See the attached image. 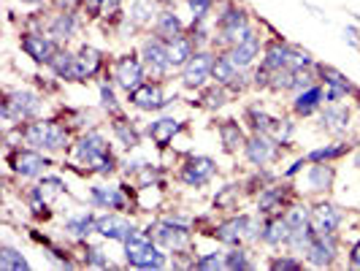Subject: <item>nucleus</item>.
Returning <instances> with one entry per match:
<instances>
[{
  "label": "nucleus",
  "instance_id": "f257e3e1",
  "mask_svg": "<svg viewBox=\"0 0 360 271\" xmlns=\"http://www.w3.org/2000/svg\"><path fill=\"white\" fill-rule=\"evenodd\" d=\"M252 22H250V14L241 8V6H233V3H228L222 11H219V17H217V27H214V44H219L225 52L236 46L238 41H244V38L252 33Z\"/></svg>",
  "mask_w": 360,
  "mask_h": 271
},
{
  "label": "nucleus",
  "instance_id": "f03ea898",
  "mask_svg": "<svg viewBox=\"0 0 360 271\" xmlns=\"http://www.w3.org/2000/svg\"><path fill=\"white\" fill-rule=\"evenodd\" d=\"M76 160L82 165H87L98 174H111L114 171V155L108 149L106 136L101 130H90L87 136L79 139L76 144Z\"/></svg>",
  "mask_w": 360,
  "mask_h": 271
},
{
  "label": "nucleus",
  "instance_id": "7ed1b4c3",
  "mask_svg": "<svg viewBox=\"0 0 360 271\" xmlns=\"http://www.w3.org/2000/svg\"><path fill=\"white\" fill-rule=\"evenodd\" d=\"M125 258L136 269H165L168 266L165 253L152 244V236L139 228H133V234L125 239Z\"/></svg>",
  "mask_w": 360,
  "mask_h": 271
},
{
  "label": "nucleus",
  "instance_id": "20e7f679",
  "mask_svg": "<svg viewBox=\"0 0 360 271\" xmlns=\"http://www.w3.org/2000/svg\"><path fill=\"white\" fill-rule=\"evenodd\" d=\"M19 139L33 149L41 152H57V149H65L68 146V130L60 125V122H46V120H36L30 125L19 127Z\"/></svg>",
  "mask_w": 360,
  "mask_h": 271
},
{
  "label": "nucleus",
  "instance_id": "39448f33",
  "mask_svg": "<svg viewBox=\"0 0 360 271\" xmlns=\"http://www.w3.org/2000/svg\"><path fill=\"white\" fill-rule=\"evenodd\" d=\"M41 95L33 90H14L6 95L3 101V120L11 125V122H22V120H36L41 114Z\"/></svg>",
  "mask_w": 360,
  "mask_h": 271
},
{
  "label": "nucleus",
  "instance_id": "423d86ee",
  "mask_svg": "<svg viewBox=\"0 0 360 271\" xmlns=\"http://www.w3.org/2000/svg\"><path fill=\"white\" fill-rule=\"evenodd\" d=\"M139 54H141V60H144L146 73L155 76V79H165L168 73L174 71V65H171V54H168V41L158 38L155 33L141 44Z\"/></svg>",
  "mask_w": 360,
  "mask_h": 271
},
{
  "label": "nucleus",
  "instance_id": "0eeeda50",
  "mask_svg": "<svg viewBox=\"0 0 360 271\" xmlns=\"http://www.w3.org/2000/svg\"><path fill=\"white\" fill-rule=\"evenodd\" d=\"M214 60H217L214 52H209V49H198V52L187 60V65L181 68V84H184L187 90H198V87H203V84L212 79Z\"/></svg>",
  "mask_w": 360,
  "mask_h": 271
},
{
  "label": "nucleus",
  "instance_id": "6e6552de",
  "mask_svg": "<svg viewBox=\"0 0 360 271\" xmlns=\"http://www.w3.org/2000/svg\"><path fill=\"white\" fill-rule=\"evenodd\" d=\"M149 236L168 250H184L190 244V228L181 220H158L149 228Z\"/></svg>",
  "mask_w": 360,
  "mask_h": 271
},
{
  "label": "nucleus",
  "instance_id": "1a4fd4ad",
  "mask_svg": "<svg viewBox=\"0 0 360 271\" xmlns=\"http://www.w3.org/2000/svg\"><path fill=\"white\" fill-rule=\"evenodd\" d=\"M146 76V65L141 57H133V54H125L114 63V82L120 90H125L127 95L136 90L139 84H144Z\"/></svg>",
  "mask_w": 360,
  "mask_h": 271
},
{
  "label": "nucleus",
  "instance_id": "9d476101",
  "mask_svg": "<svg viewBox=\"0 0 360 271\" xmlns=\"http://www.w3.org/2000/svg\"><path fill=\"white\" fill-rule=\"evenodd\" d=\"M57 49H60L57 41L49 33H44V30H30V33L22 36V52L27 54L30 60H36L38 65H49Z\"/></svg>",
  "mask_w": 360,
  "mask_h": 271
},
{
  "label": "nucleus",
  "instance_id": "9b49d317",
  "mask_svg": "<svg viewBox=\"0 0 360 271\" xmlns=\"http://www.w3.org/2000/svg\"><path fill=\"white\" fill-rule=\"evenodd\" d=\"M336 255H339L336 234H317L309 244L307 260L309 266H314V269H328V266H333Z\"/></svg>",
  "mask_w": 360,
  "mask_h": 271
},
{
  "label": "nucleus",
  "instance_id": "f8f14e48",
  "mask_svg": "<svg viewBox=\"0 0 360 271\" xmlns=\"http://www.w3.org/2000/svg\"><path fill=\"white\" fill-rule=\"evenodd\" d=\"M8 165H11V171L19 174V177H25V179H33V177H41V171L46 168V158L41 155V149H14L11 155H8Z\"/></svg>",
  "mask_w": 360,
  "mask_h": 271
},
{
  "label": "nucleus",
  "instance_id": "ddd939ff",
  "mask_svg": "<svg viewBox=\"0 0 360 271\" xmlns=\"http://www.w3.org/2000/svg\"><path fill=\"white\" fill-rule=\"evenodd\" d=\"M244 155L252 165L263 168L279 155V141H274L269 133H252L247 139V144H244Z\"/></svg>",
  "mask_w": 360,
  "mask_h": 271
},
{
  "label": "nucleus",
  "instance_id": "4468645a",
  "mask_svg": "<svg viewBox=\"0 0 360 271\" xmlns=\"http://www.w3.org/2000/svg\"><path fill=\"white\" fill-rule=\"evenodd\" d=\"M214 174H217V163L212 160V158L198 155V158H190V160L181 165L179 179L184 182V184H190V187H203V184L212 182Z\"/></svg>",
  "mask_w": 360,
  "mask_h": 271
},
{
  "label": "nucleus",
  "instance_id": "2eb2a0df",
  "mask_svg": "<svg viewBox=\"0 0 360 271\" xmlns=\"http://www.w3.org/2000/svg\"><path fill=\"white\" fill-rule=\"evenodd\" d=\"M130 103L139 111H160V108L168 106V98L162 92L160 82H144L130 92Z\"/></svg>",
  "mask_w": 360,
  "mask_h": 271
},
{
  "label": "nucleus",
  "instance_id": "dca6fc26",
  "mask_svg": "<svg viewBox=\"0 0 360 271\" xmlns=\"http://www.w3.org/2000/svg\"><path fill=\"white\" fill-rule=\"evenodd\" d=\"M212 79H214L217 84L228 87L231 92H238V90H244V87H247V76H244V71H241V68H236L228 54H217L214 68H212Z\"/></svg>",
  "mask_w": 360,
  "mask_h": 271
},
{
  "label": "nucleus",
  "instance_id": "f3484780",
  "mask_svg": "<svg viewBox=\"0 0 360 271\" xmlns=\"http://www.w3.org/2000/svg\"><path fill=\"white\" fill-rule=\"evenodd\" d=\"M342 209L339 206H333V203H317L314 209H311V228L317 231V234H336L339 228H342Z\"/></svg>",
  "mask_w": 360,
  "mask_h": 271
},
{
  "label": "nucleus",
  "instance_id": "a211bd4d",
  "mask_svg": "<svg viewBox=\"0 0 360 271\" xmlns=\"http://www.w3.org/2000/svg\"><path fill=\"white\" fill-rule=\"evenodd\" d=\"M225 54L231 57V63H233L236 68H241V71L250 68L255 60H257V54H260V36H257V30H252L244 41H238Z\"/></svg>",
  "mask_w": 360,
  "mask_h": 271
},
{
  "label": "nucleus",
  "instance_id": "6ab92c4d",
  "mask_svg": "<svg viewBox=\"0 0 360 271\" xmlns=\"http://www.w3.org/2000/svg\"><path fill=\"white\" fill-rule=\"evenodd\" d=\"M349 120H352V114L344 103H328L320 111V125H323V130L333 133V136H344L349 130Z\"/></svg>",
  "mask_w": 360,
  "mask_h": 271
},
{
  "label": "nucleus",
  "instance_id": "aec40b11",
  "mask_svg": "<svg viewBox=\"0 0 360 271\" xmlns=\"http://www.w3.org/2000/svg\"><path fill=\"white\" fill-rule=\"evenodd\" d=\"M101 65H103V52L90 46V44H84V46L76 52V79H73V82L92 79L95 73L101 71Z\"/></svg>",
  "mask_w": 360,
  "mask_h": 271
},
{
  "label": "nucleus",
  "instance_id": "412c9836",
  "mask_svg": "<svg viewBox=\"0 0 360 271\" xmlns=\"http://www.w3.org/2000/svg\"><path fill=\"white\" fill-rule=\"evenodd\" d=\"M95 234H101L103 239H117V241H125L127 236L133 234V225L127 222L125 217L108 212V215H103V217H98V220H95Z\"/></svg>",
  "mask_w": 360,
  "mask_h": 271
},
{
  "label": "nucleus",
  "instance_id": "4be33fe9",
  "mask_svg": "<svg viewBox=\"0 0 360 271\" xmlns=\"http://www.w3.org/2000/svg\"><path fill=\"white\" fill-rule=\"evenodd\" d=\"M290 222L285 220V215H269V220L263 222V236H260V241L263 244H269V247H282V244H288L290 239Z\"/></svg>",
  "mask_w": 360,
  "mask_h": 271
},
{
  "label": "nucleus",
  "instance_id": "5701e85b",
  "mask_svg": "<svg viewBox=\"0 0 360 271\" xmlns=\"http://www.w3.org/2000/svg\"><path fill=\"white\" fill-rule=\"evenodd\" d=\"M247 220L250 215H238V217H228L225 222H219L214 228V234L222 244H228V247H236V244H241V239H244V231H247Z\"/></svg>",
  "mask_w": 360,
  "mask_h": 271
},
{
  "label": "nucleus",
  "instance_id": "b1692460",
  "mask_svg": "<svg viewBox=\"0 0 360 271\" xmlns=\"http://www.w3.org/2000/svg\"><path fill=\"white\" fill-rule=\"evenodd\" d=\"M46 33H49L54 41H68V38H73L79 33V19H76L73 11H65V8H63L60 14H54V17L49 19Z\"/></svg>",
  "mask_w": 360,
  "mask_h": 271
},
{
  "label": "nucleus",
  "instance_id": "393cba45",
  "mask_svg": "<svg viewBox=\"0 0 360 271\" xmlns=\"http://www.w3.org/2000/svg\"><path fill=\"white\" fill-rule=\"evenodd\" d=\"M323 103H325L323 87H320V84H314V87H309V90L295 92L292 111H295V117H311L314 111H320V108H323Z\"/></svg>",
  "mask_w": 360,
  "mask_h": 271
},
{
  "label": "nucleus",
  "instance_id": "a878e982",
  "mask_svg": "<svg viewBox=\"0 0 360 271\" xmlns=\"http://www.w3.org/2000/svg\"><path fill=\"white\" fill-rule=\"evenodd\" d=\"M152 33L158 38H162V41H171V38H176L184 33V22L179 19L176 11L162 8L160 14L155 17V22H152Z\"/></svg>",
  "mask_w": 360,
  "mask_h": 271
},
{
  "label": "nucleus",
  "instance_id": "bb28decb",
  "mask_svg": "<svg viewBox=\"0 0 360 271\" xmlns=\"http://www.w3.org/2000/svg\"><path fill=\"white\" fill-rule=\"evenodd\" d=\"M333 179H336V171L328 165V163H314L307 171V187L309 193H328L333 187Z\"/></svg>",
  "mask_w": 360,
  "mask_h": 271
},
{
  "label": "nucleus",
  "instance_id": "cd10ccee",
  "mask_svg": "<svg viewBox=\"0 0 360 271\" xmlns=\"http://www.w3.org/2000/svg\"><path fill=\"white\" fill-rule=\"evenodd\" d=\"M195 52H198V49H195V38H190L187 33H181V36L168 41V54H171V65H174V68H184L187 60Z\"/></svg>",
  "mask_w": 360,
  "mask_h": 271
},
{
  "label": "nucleus",
  "instance_id": "c85d7f7f",
  "mask_svg": "<svg viewBox=\"0 0 360 271\" xmlns=\"http://www.w3.org/2000/svg\"><path fill=\"white\" fill-rule=\"evenodd\" d=\"M90 198L95 206L108 209V212H120V209H125L127 206V198L122 196L120 187H92Z\"/></svg>",
  "mask_w": 360,
  "mask_h": 271
},
{
  "label": "nucleus",
  "instance_id": "c756f323",
  "mask_svg": "<svg viewBox=\"0 0 360 271\" xmlns=\"http://www.w3.org/2000/svg\"><path fill=\"white\" fill-rule=\"evenodd\" d=\"M158 3L155 0H130L127 8V25L130 27H141V25H152L158 17Z\"/></svg>",
  "mask_w": 360,
  "mask_h": 271
},
{
  "label": "nucleus",
  "instance_id": "7c9ffc66",
  "mask_svg": "<svg viewBox=\"0 0 360 271\" xmlns=\"http://www.w3.org/2000/svg\"><path fill=\"white\" fill-rule=\"evenodd\" d=\"M317 73H320V79H323V87H330V90L342 92L344 98L358 92L349 76H344L342 71H336V68H330V65H317Z\"/></svg>",
  "mask_w": 360,
  "mask_h": 271
},
{
  "label": "nucleus",
  "instance_id": "2f4dec72",
  "mask_svg": "<svg viewBox=\"0 0 360 271\" xmlns=\"http://www.w3.org/2000/svg\"><path fill=\"white\" fill-rule=\"evenodd\" d=\"M288 198L285 187H263L260 190V198H257V212L260 215H279L282 212V203Z\"/></svg>",
  "mask_w": 360,
  "mask_h": 271
},
{
  "label": "nucleus",
  "instance_id": "473e14b6",
  "mask_svg": "<svg viewBox=\"0 0 360 271\" xmlns=\"http://www.w3.org/2000/svg\"><path fill=\"white\" fill-rule=\"evenodd\" d=\"M179 130H181V122H176V120H158V122H152V125L146 127V136L162 149V146H168L174 141V136Z\"/></svg>",
  "mask_w": 360,
  "mask_h": 271
},
{
  "label": "nucleus",
  "instance_id": "72a5a7b5",
  "mask_svg": "<svg viewBox=\"0 0 360 271\" xmlns=\"http://www.w3.org/2000/svg\"><path fill=\"white\" fill-rule=\"evenodd\" d=\"M288 54H290V44L285 41H271L266 46V54L260 60V65H266L269 71H282L288 68Z\"/></svg>",
  "mask_w": 360,
  "mask_h": 271
},
{
  "label": "nucleus",
  "instance_id": "f704fd0d",
  "mask_svg": "<svg viewBox=\"0 0 360 271\" xmlns=\"http://www.w3.org/2000/svg\"><path fill=\"white\" fill-rule=\"evenodd\" d=\"M49 68L57 79H65V82H73L76 79V54L68 52V49H57V54L52 57Z\"/></svg>",
  "mask_w": 360,
  "mask_h": 271
},
{
  "label": "nucleus",
  "instance_id": "c9c22d12",
  "mask_svg": "<svg viewBox=\"0 0 360 271\" xmlns=\"http://www.w3.org/2000/svg\"><path fill=\"white\" fill-rule=\"evenodd\" d=\"M219 141L225 146V152H238V149H244V144H247L244 130L236 125L233 120H225L219 125Z\"/></svg>",
  "mask_w": 360,
  "mask_h": 271
},
{
  "label": "nucleus",
  "instance_id": "e433bc0d",
  "mask_svg": "<svg viewBox=\"0 0 360 271\" xmlns=\"http://www.w3.org/2000/svg\"><path fill=\"white\" fill-rule=\"evenodd\" d=\"M111 133L117 136V141L125 146V149H136V146L141 144V133L133 127V122H127L125 117H117V120H114Z\"/></svg>",
  "mask_w": 360,
  "mask_h": 271
},
{
  "label": "nucleus",
  "instance_id": "4c0bfd02",
  "mask_svg": "<svg viewBox=\"0 0 360 271\" xmlns=\"http://www.w3.org/2000/svg\"><path fill=\"white\" fill-rule=\"evenodd\" d=\"M352 146L344 144V141H339V144H330V146H317V149H311L307 155L309 163H330V160H339V158H344L347 152H349Z\"/></svg>",
  "mask_w": 360,
  "mask_h": 271
},
{
  "label": "nucleus",
  "instance_id": "58836bf2",
  "mask_svg": "<svg viewBox=\"0 0 360 271\" xmlns=\"http://www.w3.org/2000/svg\"><path fill=\"white\" fill-rule=\"evenodd\" d=\"M95 220H98V217L92 215V212L68 217V220H65V231L71 236H76V239H84V236H90L92 231H95Z\"/></svg>",
  "mask_w": 360,
  "mask_h": 271
},
{
  "label": "nucleus",
  "instance_id": "ea45409f",
  "mask_svg": "<svg viewBox=\"0 0 360 271\" xmlns=\"http://www.w3.org/2000/svg\"><path fill=\"white\" fill-rule=\"evenodd\" d=\"M120 6H122V0H82V8L95 19L120 14Z\"/></svg>",
  "mask_w": 360,
  "mask_h": 271
},
{
  "label": "nucleus",
  "instance_id": "a19ab883",
  "mask_svg": "<svg viewBox=\"0 0 360 271\" xmlns=\"http://www.w3.org/2000/svg\"><path fill=\"white\" fill-rule=\"evenodd\" d=\"M0 269L3 271H25V269H30V263H27L14 247L3 244V247H0Z\"/></svg>",
  "mask_w": 360,
  "mask_h": 271
},
{
  "label": "nucleus",
  "instance_id": "79ce46f5",
  "mask_svg": "<svg viewBox=\"0 0 360 271\" xmlns=\"http://www.w3.org/2000/svg\"><path fill=\"white\" fill-rule=\"evenodd\" d=\"M255 263L250 260V253L244 250V247H231V253H225V269H231V271H236V269H252Z\"/></svg>",
  "mask_w": 360,
  "mask_h": 271
},
{
  "label": "nucleus",
  "instance_id": "37998d69",
  "mask_svg": "<svg viewBox=\"0 0 360 271\" xmlns=\"http://www.w3.org/2000/svg\"><path fill=\"white\" fill-rule=\"evenodd\" d=\"M247 120H250V125H252L255 133H271V127L276 122V117H271L266 111H257V108H250V111H247Z\"/></svg>",
  "mask_w": 360,
  "mask_h": 271
},
{
  "label": "nucleus",
  "instance_id": "c03bdc74",
  "mask_svg": "<svg viewBox=\"0 0 360 271\" xmlns=\"http://www.w3.org/2000/svg\"><path fill=\"white\" fill-rule=\"evenodd\" d=\"M288 68H290V71H301V68H314V60H311V54L304 52L301 46H290Z\"/></svg>",
  "mask_w": 360,
  "mask_h": 271
},
{
  "label": "nucleus",
  "instance_id": "a18cd8bd",
  "mask_svg": "<svg viewBox=\"0 0 360 271\" xmlns=\"http://www.w3.org/2000/svg\"><path fill=\"white\" fill-rule=\"evenodd\" d=\"M225 101H228V87H222V84H217V82H214V87H209V90L203 92V98H200V103L206 108L225 106Z\"/></svg>",
  "mask_w": 360,
  "mask_h": 271
},
{
  "label": "nucleus",
  "instance_id": "49530a36",
  "mask_svg": "<svg viewBox=\"0 0 360 271\" xmlns=\"http://www.w3.org/2000/svg\"><path fill=\"white\" fill-rule=\"evenodd\" d=\"M285 220L290 222V228H304L311 222V209L309 206H290L285 212Z\"/></svg>",
  "mask_w": 360,
  "mask_h": 271
},
{
  "label": "nucleus",
  "instance_id": "de8ad7c7",
  "mask_svg": "<svg viewBox=\"0 0 360 271\" xmlns=\"http://www.w3.org/2000/svg\"><path fill=\"white\" fill-rule=\"evenodd\" d=\"M292 130H295V125H292L290 120H276L269 136L274 139V141H279V144H288L290 139H292Z\"/></svg>",
  "mask_w": 360,
  "mask_h": 271
},
{
  "label": "nucleus",
  "instance_id": "09e8293b",
  "mask_svg": "<svg viewBox=\"0 0 360 271\" xmlns=\"http://www.w3.org/2000/svg\"><path fill=\"white\" fill-rule=\"evenodd\" d=\"M195 269H200V271L225 269V255H222V253H209V255H200L198 260H195Z\"/></svg>",
  "mask_w": 360,
  "mask_h": 271
},
{
  "label": "nucleus",
  "instance_id": "8fccbe9b",
  "mask_svg": "<svg viewBox=\"0 0 360 271\" xmlns=\"http://www.w3.org/2000/svg\"><path fill=\"white\" fill-rule=\"evenodd\" d=\"M212 6H214V0H187V8L193 11V22H203L209 17Z\"/></svg>",
  "mask_w": 360,
  "mask_h": 271
},
{
  "label": "nucleus",
  "instance_id": "3c124183",
  "mask_svg": "<svg viewBox=\"0 0 360 271\" xmlns=\"http://www.w3.org/2000/svg\"><path fill=\"white\" fill-rule=\"evenodd\" d=\"M84 255H87V266H95V269H106V266H111L108 255L103 253V250H98V247H90V244H87Z\"/></svg>",
  "mask_w": 360,
  "mask_h": 271
},
{
  "label": "nucleus",
  "instance_id": "603ef678",
  "mask_svg": "<svg viewBox=\"0 0 360 271\" xmlns=\"http://www.w3.org/2000/svg\"><path fill=\"white\" fill-rule=\"evenodd\" d=\"M27 203L33 209V215H46V201H44V187H30Z\"/></svg>",
  "mask_w": 360,
  "mask_h": 271
},
{
  "label": "nucleus",
  "instance_id": "864d4df0",
  "mask_svg": "<svg viewBox=\"0 0 360 271\" xmlns=\"http://www.w3.org/2000/svg\"><path fill=\"white\" fill-rule=\"evenodd\" d=\"M271 269H282V271H288V269H292V271H298V269H304V263L298 260V258H292V255H285V258H274L271 260Z\"/></svg>",
  "mask_w": 360,
  "mask_h": 271
},
{
  "label": "nucleus",
  "instance_id": "5fc2aeb1",
  "mask_svg": "<svg viewBox=\"0 0 360 271\" xmlns=\"http://www.w3.org/2000/svg\"><path fill=\"white\" fill-rule=\"evenodd\" d=\"M101 103H103V108H108V111H117V95H114V90L108 87L106 82H101Z\"/></svg>",
  "mask_w": 360,
  "mask_h": 271
},
{
  "label": "nucleus",
  "instance_id": "6e6d98bb",
  "mask_svg": "<svg viewBox=\"0 0 360 271\" xmlns=\"http://www.w3.org/2000/svg\"><path fill=\"white\" fill-rule=\"evenodd\" d=\"M236 193H238V187H225V193L214 198V206L217 209H231V206H233Z\"/></svg>",
  "mask_w": 360,
  "mask_h": 271
},
{
  "label": "nucleus",
  "instance_id": "4d7b16f0",
  "mask_svg": "<svg viewBox=\"0 0 360 271\" xmlns=\"http://www.w3.org/2000/svg\"><path fill=\"white\" fill-rule=\"evenodd\" d=\"M41 187H49L52 193H63V190H65V182L57 179V177H44V179H41Z\"/></svg>",
  "mask_w": 360,
  "mask_h": 271
},
{
  "label": "nucleus",
  "instance_id": "13d9d810",
  "mask_svg": "<svg viewBox=\"0 0 360 271\" xmlns=\"http://www.w3.org/2000/svg\"><path fill=\"white\" fill-rule=\"evenodd\" d=\"M344 36H347V41H349L355 49H360V38H358V30H355V27H347V30H344Z\"/></svg>",
  "mask_w": 360,
  "mask_h": 271
},
{
  "label": "nucleus",
  "instance_id": "bf43d9fd",
  "mask_svg": "<svg viewBox=\"0 0 360 271\" xmlns=\"http://www.w3.org/2000/svg\"><path fill=\"white\" fill-rule=\"evenodd\" d=\"M349 266H352V269H360V241L352 247V253H349Z\"/></svg>",
  "mask_w": 360,
  "mask_h": 271
},
{
  "label": "nucleus",
  "instance_id": "052dcab7",
  "mask_svg": "<svg viewBox=\"0 0 360 271\" xmlns=\"http://www.w3.org/2000/svg\"><path fill=\"white\" fill-rule=\"evenodd\" d=\"M355 165L360 168V146H358V155H355Z\"/></svg>",
  "mask_w": 360,
  "mask_h": 271
},
{
  "label": "nucleus",
  "instance_id": "680f3d73",
  "mask_svg": "<svg viewBox=\"0 0 360 271\" xmlns=\"http://www.w3.org/2000/svg\"><path fill=\"white\" fill-rule=\"evenodd\" d=\"M22 3H44V0H22Z\"/></svg>",
  "mask_w": 360,
  "mask_h": 271
},
{
  "label": "nucleus",
  "instance_id": "e2e57ef3",
  "mask_svg": "<svg viewBox=\"0 0 360 271\" xmlns=\"http://www.w3.org/2000/svg\"><path fill=\"white\" fill-rule=\"evenodd\" d=\"M352 17H355V19H358V22H360V14H352Z\"/></svg>",
  "mask_w": 360,
  "mask_h": 271
}]
</instances>
